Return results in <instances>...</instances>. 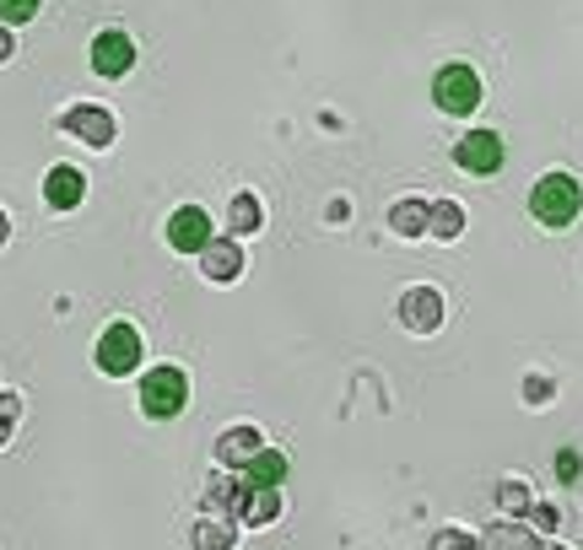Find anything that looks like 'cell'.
I'll use <instances>...</instances> for the list:
<instances>
[{"label":"cell","instance_id":"7402d4cb","mask_svg":"<svg viewBox=\"0 0 583 550\" xmlns=\"http://www.w3.org/2000/svg\"><path fill=\"white\" fill-rule=\"evenodd\" d=\"M433 550H475V540H470V535H459V529H444V535L433 540Z\"/></svg>","mask_w":583,"mask_h":550},{"label":"cell","instance_id":"d4e9b609","mask_svg":"<svg viewBox=\"0 0 583 550\" xmlns=\"http://www.w3.org/2000/svg\"><path fill=\"white\" fill-rule=\"evenodd\" d=\"M0 60H11V33L0 27Z\"/></svg>","mask_w":583,"mask_h":550},{"label":"cell","instance_id":"6da1fadb","mask_svg":"<svg viewBox=\"0 0 583 550\" xmlns=\"http://www.w3.org/2000/svg\"><path fill=\"white\" fill-rule=\"evenodd\" d=\"M583 205V189L573 173H546V179L529 189V216L540 227H573Z\"/></svg>","mask_w":583,"mask_h":550},{"label":"cell","instance_id":"52a82bcc","mask_svg":"<svg viewBox=\"0 0 583 550\" xmlns=\"http://www.w3.org/2000/svg\"><path fill=\"white\" fill-rule=\"evenodd\" d=\"M400 324L416 329V335H433V329L444 324V298H438L433 287H411V292L400 298Z\"/></svg>","mask_w":583,"mask_h":550},{"label":"cell","instance_id":"7c38bea8","mask_svg":"<svg viewBox=\"0 0 583 550\" xmlns=\"http://www.w3.org/2000/svg\"><path fill=\"white\" fill-rule=\"evenodd\" d=\"M65 130H70V135H81L87 146H109V141H114V120H109L103 109H92V103L70 109V114H65Z\"/></svg>","mask_w":583,"mask_h":550},{"label":"cell","instance_id":"2e32d148","mask_svg":"<svg viewBox=\"0 0 583 550\" xmlns=\"http://www.w3.org/2000/svg\"><path fill=\"white\" fill-rule=\"evenodd\" d=\"M238 496H244V481H233V475H211V481H205V513H216V518H233Z\"/></svg>","mask_w":583,"mask_h":550},{"label":"cell","instance_id":"277c9868","mask_svg":"<svg viewBox=\"0 0 583 550\" xmlns=\"http://www.w3.org/2000/svg\"><path fill=\"white\" fill-rule=\"evenodd\" d=\"M453 162H459L464 173H475V179H492V173L508 162V146H503L497 130H475V135H464V141L453 146Z\"/></svg>","mask_w":583,"mask_h":550},{"label":"cell","instance_id":"44dd1931","mask_svg":"<svg viewBox=\"0 0 583 550\" xmlns=\"http://www.w3.org/2000/svg\"><path fill=\"white\" fill-rule=\"evenodd\" d=\"M16 416H22V400H16V394H0V448L11 442V427H16Z\"/></svg>","mask_w":583,"mask_h":550},{"label":"cell","instance_id":"3957f363","mask_svg":"<svg viewBox=\"0 0 583 550\" xmlns=\"http://www.w3.org/2000/svg\"><path fill=\"white\" fill-rule=\"evenodd\" d=\"M433 103L453 114V120H464V114H475L481 109V76L470 70V65H444L438 76H433Z\"/></svg>","mask_w":583,"mask_h":550},{"label":"cell","instance_id":"7a4b0ae2","mask_svg":"<svg viewBox=\"0 0 583 550\" xmlns=\"http://www.w3.org/2000/svg\"><path fill=\"white\" fill-rule=\"evenodd\" d=\"M184 405H190V378H184L179 367H152V372L141 378V411H146L152 422H173Z\"/></svg>","mask_w":583,"mask_h":550},{"label":"cell","instance_id":"9c48e42d","mask_svg":"<svg viewBox=\"0 0 583 550\" xmlns=\"http://www.w3.org/2000/svg\"><path fill=\"white\" fill-rule=\"evenodd\" d=\"M276 513H281L276 486H249V481H244V496H238V507H233V524L259 529V524H276Z\"/></svg>","mask_w":583,"mask_h":550},{"label":"cell","instance_id":"9a60e30c","mask_svg":"<svg viewBox=\"0 0 583 550\" xmlns=\"http://www.w3.org/2000/svg\"><path fill=\"white\" fill-rule=\"evenodd\" d=\"M427 222H433V205H422V200H400V205L389 211V227H394L400 238H422Z\"/></svg>","mask_w":583,"mask_h":550},{"label":"cell","instance_id":"cb8c5ba5","mask_svg":"<svg viewBox=\"0 0 583 550\" xmlns=\"http://www.w3.org/2000/svg\"><path fill=\"white\" fill-rule=\"evenodd\" d=\"M557 470H562V481H573V475H579V453H562Z\"/></svg>","mask_w":583,"mask_h":550},{"label":"cell","instance_id":"ffe728a7","mask_svg":"<svg viewBox=\"0 0 583 550\" xmlns=\"http://www.w3.org/2000/svg\"><path fill=\"white\" fill-rule=\"evenodd\" d=\"M38 5H44V0H0V22H11V27H16V22H33Z\"/></svg>","mask_w":583,"mask_h":550},{"label":"cell","instance_id":"d6986e66","mask_svg":"<svg viewBox=\"0 0 583 550\" xmlns=\"http://www.w3.org/2000/svg\"><path fill=\"white\" fill-rule=\"evenodd\" d=\"M427 233H438V238H459L464 233V211L444 200V205H433V222H427Z\"/></svg>","mask_w":583,"mask_h":550},{"label":"cell","instance_id":"ba28073f","mask_svg":"<svg viewBox=\"0 0 583 550\" xmlns=\"http://www.w3.org/2000/svg\"><path fill=\"white\" fill-rule=\"evenodd\" d=\"M130 65H135V44H130L125 33H114V27H109V33H98V38H92V70H98V76L120 81Z\"/></svg>","mask_w":583,"mask_h":550},{"label":"cell","instance_id":"8fae6325","mask_svg":"<svg viewBox=\"0 0 583 550\" xmlns=\"http://www.w3.org/2000/svg\"><path fill=\"white\" fill-rule=\"evenodd\" d=\"M255 453H259V431L255 427H227L222 437H216V464H222V470H244Z\"/></svg>","mask_w":583,"mask_h":550},{"label":"cell","instance_id":"e0dca14e","mask_svg":"<svg viewBox=\"0 0 583 550\" xmlns=\"http://www.w3.org/2000/svg\"><path fill=\"white\" fill-rule=\"evenodd\" d=\"M233 540H238V524L233 518H216V513L194 529V550H233Z\"/></svg>","mask_w":583,"mask_h":550},{"label":"cell","instance_id":"5b68a950","mask_svg":"<svg viewBox=\"0 0 583 550\" xmlns=\"http://www.w3.org/2000/svg\"><path fill=\"white\" fill-rule=\"evenodd\" d=\"M98 367L109 372V378H125L141 367V335H135V324H109L103 329V340H98Z\"/></svg>","mask_w":583,"mask_h":550},{"label":"cell","instance_id":"484cf974","mask_svg":"<svg viewBox=\"0 0 583 550\" xmlns=\"http://www.w3.org/2000/svg\"><path fill=\"white\" fill-rule=\"evenodd\" d=\"M5 233H11V222H5V211H0V244H5Z\"/></svg>","mask_w":583,"mask_h":550},{"label":"cell","instance_id":"30bf717a","mask_svg":"<svg viewBox=\"0 0 583 550\" xmlns=\"http://www.w3.org/2000/svg\"><path fill=\"white\" fill-rule=\"evenodd\" d=\"M81 194H87V173L81 168H49V179H44V200H49V211H76L81 205Z\"/></svg>","mask_w":583,"mask_h":550},{"label":"cell","instance_id":"8992f818","mask_svg":"<svg viewBox=\"0 0 583 550\" xmlns=\"http://www.w3.org/2000/svg\"><path fill=\"white\" fill-rule=\"evenodd\" d=\"M205 244H211V216H205V205H179V211L168 216V248L200 254Z\"/></svg>","mask_w":583,"mask_h":550},{"label":"cell","instance_id":"603a6c76","mask_svg":"<svg viewBox=\"0 0 583 550\" xmlns=\"http://www.w3.org/2000/svg\"><path fill=\"white\" fill-rule=\"evenodd\" d=\"M497 496H503V507H514V513H518V507H529V491H524V486H514V481H508V486L497 491Z\"/></svg>","mask_w":583,"mask_h":550},{"label":"cell","instance_id":"4fadbf2b","mask_svg":"<svg viewBox=\"0 0 583 550\" xmlns=\"http://www.w3.org/2000/svg\"><path fill=\"white\" fill-rule=\"evenodd\" d=\"M200 270L211 276V281H238V270H244V254H238V244H205L200 248Z\"/></svg>","mask_w":583,"mask_h":550},{"label":"cell","instance_id":"5bb4252c","mask_svg":"<svg viewBox=\"0 0 583 550\" xmlns=\"http://www.w3.org/2000/svg\"><path fill=\"white\" fill-rule=\"evenodd\" d=\"M244 481H249V486H281V481H287V453L259 448L255 459L244 464Z\"/></svg>","mask_w":583,"mask_h":550},{"label":"cell","instance_id":"ac0fdd59","mask_svg":"<svg viewBox=\"0 0 583 550\" xmlns=\"http://www.w3.org/2000/svg\"><path fill=\"white\" fill-rule=\"evenodd\" d=\"M259 227H265L259 200H255V194H238V200H233V233L244 238V233H259Z\"/></svg>","mask_w":583,"mask_h":550}]
</instances>
